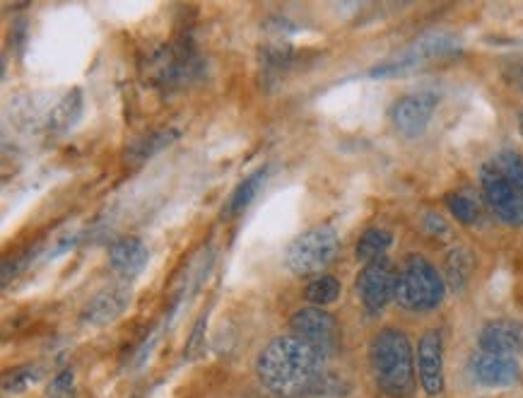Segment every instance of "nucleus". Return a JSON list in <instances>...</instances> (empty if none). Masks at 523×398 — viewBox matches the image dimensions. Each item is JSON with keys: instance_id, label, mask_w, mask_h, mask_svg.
Listing matches in <instances>:
<instances>
[{"instance_id": "1", "label": "nucleus", "mask_w": 523, "mask_h": 398, "mask_svg": "<svg viewBox=\"0 0 523 398\" xmlns=\"http://www.w3.org/2000/svg\"><path fill=\"white\" fill-rule=\"evenodd\" d=\"M328 360L297 336L273 338L256 360L261 384L278 398H304L331 386Z\"/></svg>"}, {"instance_id": "2", "label": "nucleus", "mask_w": 523, "mask_h": 398, "mask_svg": "<svg viewBox=\"0 0 523 398\" xmlns=\"http://www.w3.org/2000/svg\"><path fill=\"white\" fill-rule=\"evenodd\" d=\"M369 362L376 384L384 394L393 398H403L413 391L415 386V360L413 345L408 336L398 329H384L374 336L372 350H369Z\"/></svg>"}, {"instance_id": "3", "label": "nucleus", "mask_w": 523, "mask_h": 398, "mask_svg": "<svg viewBox=\"0 0 523 398\" xmlns=\"http://www.w3.org/2000/svg\"><path fill=\"white\" fill-rule=\"evenodd\" d=\"M483 193L499 220L523 227V160L516 152H497L480 169Z\"/></svg>"}, {"instance_id": "4", "label": "nucleus", "mask_w": 523, "mask_h": 398, "mask_svg": "<svg viewBox=\"0 0 523 398\" xmlns=\"http://www.w3.org/2000/svg\"><path fill=\"white\" fill-rule=\"evenodd\" d=\"M444 300V280L425 256H408L396 280V302L408 312H432Z\"/></svg>"}, {"instance_id": "5", "label": "nucleus", "mask_w": 523, "mask_h": 398, "mask_svg": "<svg viewBox=\"0 0 523 398\" xmlns=\"http://www.w3.org/2000/svg\"><path fill=\"white\" fill-rule=\"evenodd\" d=\"M340 251V239L333 227L321 225L311 227L304 234H299L295 242L285 251L287 271L295 275H316L326 271Z\"/></svg>"}, {"instance_id": "6", "label": "nucleus", "mask_w": 523, "mask_h": 398, "mask_svg": "<svg viewBox=\"0 0 523 398\" xmlns=\"http://www.w3.org/2000/svg\"><path fill=\"white\" fill-rule=\"evenodd\" d=\"M458 49V39L449 32H430L422 34L417 42H413L408 49L401 51L398 56H393L391 61L381 63L372 70L374 78H398V75L413 73L425 63L434 61V58H442L454 54Z\"/></svg>"}, {"instance_id": "7", "label": "nucleus", "mask_w": 523, "mask_h": 398, "mask_svg": "<svg viewBox=\"0 0 523 398\" xmlns=\"http://www.w3.org/2000/svg\"><path fill=\"white\" fill-rule=\"evenodd\" d=\"M201 58L188 44L164 46L148 58V80L160 87L188 85L201 75Z\"/></svg>"}, {"instance_id": "8", "label": "nucleus", "mask_w": 523, "mask_h": 398, "mask_svg": "<svg viewBox=\"0 0 523 398\" xmlns=\"http://www.w3.org/2000/svg\"><path fill=\"white\" fill-rule=\"evenodd\" d=\"M292 336L304 341L309 348H314L323 360H331L338 353L340 345V329L336 316L328 314L326 309L319 307H304L297 309L290 319Z\"/></svg>"}, {"instance_id": "9", "label": "nucleus", "mask_w": 523, "mask_h": 398, "mask_svg": "<svg viewBox=\"0 0 523 398\" xmlns=\"http://www.w3.org/2000/svg\"><path fill=\"white\" fill-rule=\"evenodd\" d=\"M396 280L398 273L393 271L391 261L386 256L362 268L360 278H357V295H360L364 309L369 314H381L386 304L396 300Z\"/></svg>"}, {"instance_id": "10", "label": "nucleus", "mask_w": 523, "mask_h": 398, "mask_svg": "<svg viewBox=\"0 0 523 398\" xmlns=\"http://www.w3.org/2000/svg\"><path fill=\"white\" fill-rule=\"evenodd\" d=\"M439 97L434 92H415V95H405L398 99L396 107L391 109L393 126L405 138H417L425 133L430 126L434 109H437Z\"/></svg>"}, {"instance_id": "11", "label": "nucleus", "mask_w": 523, "mask_h": 398, "mask_svg": "<svg viewBox=\"0 0 523 398\" xmlns=\"http://www.w3.org/2000/svg\"><path fill=\"white\" fill-rule=\"evenodd\" d=\"M468 372L475 384L487 386V389H507V386L516 384L521 374L516 357L487 353V350H478L470 357Z\"/></svg>"}, {"instance_id": "12", "label": "nucleus", "mask_w": 523, "mask_h": 398, "mask_svg": "<svg viewBox=\"0 0 523 398\" xmlns=\"http://www.w3.org/2000/svg\"><path fill=\"white\" fill-rule=\"evenodd\" d=\"M417 374L430 396L444 391V341L439 331H427L417 343Z\"/></svg>"}, {"instance_id": "13", "label": "nucleus", "mask_w": 523, "mask_h": 398, "mask_svg": "<svg viewBox=\"0 0 523 398\" xmlns=\"http://www.w3.org/2000/svg\"><path fill=\"white\" fill-rule=\"evenodd\" d=\"M480 348L497 355H521L523 353V321L495 319L487 321L480 331Z\"/></svg>"}, {"instance_id": "14", "label": "nucleus", "mask_w": 523, "mask_h": 398, "mask_svg": "<svg viewBox=\"0 0 523 398\" xmlns=\"http://www.w3.org/2000/svg\"><path fill=\"white\" fill-rule=\"evenodd\" d=\"M128 304H131V290L121 288V285H116V288H104L85 304V309H82V324L107 326L126 312Z\"/></svg>"}, {"instance_id": "15", "label": "nucleus", "mask_w": 523, "mask_h": 398, "mask_svg": "<svg viewBox=\"0 0 523 398\" xmlns=\"http://www.w3.org/2000/svg\"><path fill=\"white\" fill-rule=\"evenodd\" d=\"M150 251L145 247L143 239L138 237H123L119 242L111 244L109 249V266L116 275H121L123 280H133L143 273V268L148 266Z\"/></svg>"}, {"instance_id": "16", "label": "nucleus", "mask_w": 523, "mask_h": 398, "mask_svg": "<svg viewBox=\"0 0 523 398\" xmlns=\"http://www.w3.org/2000/svg\"><path fill=\"white\" fill-rule=\"evenodd\" d=\"M82 116V92L70 90L68 95H63L61 102L49 111V119H46V131L51 136H63L70 128L80 121Z\"/></svg>"}, {"instance_id": "17", "label": "nucleus", "mask_w": 523, "mask_h": 398, "mask_svg": "<svg viewBox=\"0 0 523 398\" xmlns=\"http://www.w3.org/2000/svg\"><path fill=\"white\" fill-rule=\"evenodd\" d=\"M266 174V169H256L251 177H246L242 184L237 186V191L232 193V198L227 201L222 215H225V218H237V215H242L244 210L251 206V201L258 196V191L263 189V184H266Z\"/></svg>"}, {"instance_id": "18", "label": "nucleus", "mask_w": 523, "mask_h": 398, "mask_svg": "<svg viewBox=\"0 0 523 398\" xmlns=\"http://www.w3.org/2000/svg\"><path fill=\"white\" fill-rule=\"evenodd\" d=\"M444 275L451 290L461 292L468 285L470 275H473V254L466 247H456L446 254Z\"/></svg>"}, {"instance_id": "19", "label": "nucleus", "mask_w": 523, "mask_h": 398, "mask_svg": "<svg viewBox=\"0 0 523 398\" xmlns=\"http://www.w3.org/2000/svg\"><path fill=\"white\" fill-rule=\"evenodd\" d=\"M391 244H393V237L389 230L372 227V230H367L360 237V242H357V247H355V254L360 261L372 263V261L384 259V254L389 251Z\"/></svg>"}, {"instance_id": "20", "label": "nucleus", "mask_w": 523, "mask_h": 398, "mask_svg": "<svg viewBox=\"0 0 523 398\" xmlns=\"http://www.w3.org/2000/svg\"><path fill=\"white\" fill-rule=\"evenodd\" d=\"M446 206H449L451 215L458 222H463V225H473V222H478L480 213H483V203H480V198L470 189L451 191L446 196Z\"/></svg>"}, {"instance_id": "21", "label": "nucleus", "mask_w": 523, "mask_h": 398, "mask_svg": "<svg viewBox=\"0 0 523 398\" xmlns=\"http://www.w3.org/2000/svg\"><path fill=\"white\" fill-rule=\"evenodd\" d=\"M307 300L316 307H326V304L336 302L340 297V283L333 275H319L316 280H311L307 285Z\"/></svg>"}, {"instance_id": "22", "label": "nucleus", "mask_w": 523, "mask_h": 398, "mask_svg": "<svg viewBox=\"0 0 523 398\" xmlns=\"http://www.w3.org/2000/svg\"><path fill=\"white\" fill-rule=\"evenodd\" d=\"M176 136L172 131H162V133H152V136L148 138H143L140 140V143H135V148L131 150V160L135 162H143V160H148V157L155 155L157 150H162L164 145H169L172 143Z\"/></svg>"}, {"instance_id": "23", "label": "nucleus", "mask_w": 523, "mask_h": 398, "mask_svg": "<svg viewBox=\"0 0 523 398\" xmlns=\"http://www.w3.org/2000/svg\"><path fill=\"white\" fill-rule=\"evenodd\" d=\"M73 394H75L73 370H63L61 374H56L54 382H51L49 389H46V396L49 398H73Z\"/></svg>"}, {"instance_id": "24", "label": "nucleus", "mask_w": 523, "mask_h": 398, "mask_svg": "<svg viewBox=\"0 0 523 398\" xmlns=\"http://www.w3.org/2000/svg\"><path fill=\"white\" fill-rule=\"evenodd\" d=\"M37 377H39L37 370H32V367H22V370H17L13 377L8 379V386H5V389H8V391H22V389H27V386L32 384Z\"/></svg>"}, {"instance_id": "25", "label": "nucleus", "mask_w": 523, "mask_h": 398, "mask_svg": "<svg viewBox=\"0 0 523 398\" xmlns=\"http://www.w3.org/2000/svg\"><path fill=\"white\" fill-rule=\"evenodd\" d=\"M425 227H427V232L434 234V237H446V234H449V225H446V222H444L442 218H439L437 213L427 215Z\"/></svg>"}, {"instance_id": "26", "label": "nucleus", "mask_w": 523, "mask_h": 398, "mask_svg": "<svg viewBox=\"0 0 523 398\" xmlns=\"http://www.w3.org/2000/svg\"><path fill=\"white\" fill-rule=\"evenodd\" d=\"M514 80H516V85H519L521 90H523V63H519V66H516V70H514Z\"/></svg>"}, {"instance_id": "27", "label": "nucleus", "mask_w": 523, "mask_h": 398, "mask_svg": "<svg viewBox=\"0 0 523 398\" xmlns=\"http://www.w3.org/2000/svg\"><path fill=\"white\" fill-rule=\"evenodd\" d=\"M519 131H521V136H523V111L519 114Z\"/></svg>"}]
</instances>
